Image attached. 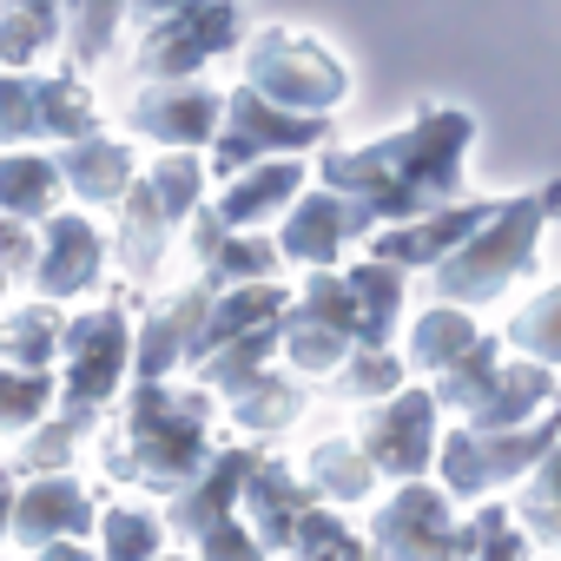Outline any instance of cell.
I'll list each match as a JSON object with an SVG mask.
<instances>
[{"label": "cell", "instance_id": "obj_1", "mask_svg": "<svg viewBox=\"0 0 561 561\" xmlns=\"http://www.w3.org/2000/svg\"><path fill=\"white\" fill-rule=\"evenodd\" d=\"M462 146H469V119L436 106L416 126L357 146V152H331L324 159V192L351 198L364 218H416L430 198L456 192L462 179Z\"/></svg>", "mask_w": 561, "mask_h": 561}, {"label": "cell", "instance_id": "obj_2", "mask_svg": "<svg viewBox=\"0 0 561 561\" xmlns=\"http://www.w3.org/2000/svg\"><path fill=\"white\" fill-rule=\"evenodd\" d=\"M205 416L211 403L205 397H179L165 383H146L133 397V416H126V443L106 456L126 482H146V489H185L205 462Z\"/></svg>", "mask_w": 561, "mask_h": 561}, {"label": "cell", "instance_id": "obj_3", "mask_svg": "<svg viewBox=\"0 0 561 561\" xmlns=\"http://www.w3.org/2000/svg\"><path fill=\"white\" fill-rule=\"evenodd\" d=\"M67 410H60V430H47L34 449H27V462H67V449H73V436L106 410V397L119 390V377H126V364H133V331H126V318L119 311H93V318H80L67 337Z\"/></svg>", "mask_w": 561, "mask_h": 561}, {"label": "cell", "instance_id": "obj_4", "mask_svg": "<svg viewBox=\"0 0 561 561\" xmlns=\"http://www.w3.org/2000/svg\"><path fill=\"white\" fill-rule=\"evenodd\" d=\"M548 205H561V185H548L535 198H515V205H495V218L462 251H449L436 264V291L456 298V305H489L508 277L528 264V251H535V238L548 225Z\"/></svg>", "mask_w": 561, "mask_h": 561}, {"label": "cell", "instance_id": "obj_5", "mask_svg": "<svg viewBox=\"0 0 561 561\" xmlns=\"http://www.w3.org/2000/svg\"><path fill=\"white\" fill-rule=\"evenodd\" d=\"M244 80H251L257 100L285 106V113H311V119L331 113V106L351 93V73L337 67V54L318 47V41H305V34H291V27H264V34L251 41Z\"/></svg>", "mask_w": 561, "mask_h": 561}, {"label": "cell", "instance_id": "obj_6", "mask_svg": "<svg viewBox=\"0 0 561 561\" xmlns=\"http://www.w3.org/2000/svg\"><path fill=\"white\" fill-rule=\"evenodd\" d=\"M198 185H205V165L198 159H159L133 192H126V218H119V257L133 277H146L159 264V251L172 244L179 218L198 205Z\"/></svg>", "mask_w": 561, "mask_h": 561}, {"label": "cell", "instance_id": "obj_7", "mask_svg": "<svg viewBox=\"0 0 561 561\" xmlns=\"http://www.w3.org/2000/svg\"><path fill=\"white\" fill-rule=\"evenodd\" d=\"M238 0H179L172 14L152 21V34L139 41V73L146 80H185L198 73L211 54L238 47Z\"/></svg>", "mask_w": 561, "mask_h": 561}, {"label": "cell", "instance_id": "obj_8", "mask_svg": "<svg viewBox=\"0 0 561 561\" xmlns=\"http://www.w3.org/2000/svg\"><path fill=\"white\" fill-rule=\"evenodd\" d=\"M548 443H561V416H541V423H522V430H456L443 443L449 495H482L508 476H528V462Z\"/></svg>", "mask_w": 561, "mask_h": 561}, {"label": "cell", "instance_id": "obj_9", "mask_svg": "<svg viewBox=\"0 0 561 561\" xmlns=\"http://www.w3.org/2000/svg\"><path fill=\"white\" fill-rule=\"evenodd\" d=\"M318 139H324V119L285 113V106H271V100H257L244 87V93L225 100V133L211 139V172H244L264 152H305Z\"/></svg>", "mask_w": 561, "mask_h": 561}, {"label": "cell", "instance_id": "obj_10", "mask_svg": "<svg viewBox=\"0 0 561 561\" xmlns=\"http://www.w3.org/2000/svg\"><path fill=\"white\" fill-rule=\"evenodd\" d=\"M436 410L443 403L423 397V390H403L383 410H370L364 430H357V449L370 456V469L397 476V482H416L423 462H430V449H436Z\"/></svg>", "mask_w": 561, "mask_h": 561}, {"label": "cell", "instance_id": "obj_11", "mask_svg": "<svg viewBox=\"0 0 561 561\" xmlns=\"http://www.w3.org/2000/svg\"><path fill=\"white\" fill-rule=\"evenodd\" d=\"M456 535L462 528H449V502L423 482H403L370 522V548L383 561H456Z\"/></svg>", "mask_w": 561, "mask_h": 561}, {"label": "cell", "instance_id": "obj_12", "mask_svg": "<svg viewBox=\"0 0 561 561\" xmlns=\"http://www.w3.org/2000/svg\"><path fill=\"white\" fill-rule=\"evenodd\" d=\"M218 119H225V100H211L205 87H192V80H159V87H146L133 106H126V126L133 133H146V139H159V146H205L211 133H218Z\"/></svg>", "mask_w": 561, "mask_h": 561}, {"label": "cell", "instance_id": "obj_13", "mask_svg": "<svg viewBox=\"0 0 561 561\" xmlns=\"http://www.w3.org/2000/svg\"><path fill=\"white\" fill-rule=\"evenodd\" d=\"M495 218V205H449V211H430V218H416V225H397V231H383V238H370V257L377 264H443L449 251H462L482 225Z\"/></svg>", "mask_w": 561, "mask_h": 561}, {"label": "cell", "instance_id": "obj_14", "mask_svg": "<svg viewBox=\"0 0 561 561\" xmlns=\"http://www.w3.org/2000/svg\"><path fill=\"white\" fill-rule=\"evenodd\" d=\"M311 482H298L291 469H277V462H251V476H244V502H251V535H257V548L264 554H277V548H291L298 541V522L311 515Z\"/></svg>", "mask_w": 561, "mask_h": 561}, {"label": "cell", "instance_id": "obj_15", "mask_svg": "<svg viewBox=\"0 0 561 561\" xmlns=\"http://www.w3.org/2000/svg\"><path fill=\"white\" fill-rule=\"evenodd\" d=\"M8 522H14V541H27V548L73 541V528L93 522V495H87L73 476H41V482L21 489V502H14Z\"/></svg>", "mask_w": 561, "mask_h": 561}, {"label": "cell", "instance_id": "obj_16", "mask_svg": "<svg viewBox=\"0 0 561 561\" xmlns=\"http://www.w3.org/2000/svg\"><path fill=\"white\" fill-rule=\"evenodd\" d=\"M357 231H370V218H364L351 198L324 192V198H305V205L285 218V238H277V251L298 257V264H337L344 238H357Z\"/></svg>", "mask_w": 561, "mask_h": 561}, {"label": "cell", "instance_id": "obj_17", "mask_svg": "<svg viewBox=\"0 0 561 561\" xmlns=\"http://www.w3.org/2000/svg\"><path fill=\"white\" fill-rule=\"evenodd\" d=\"M205 311H211V291H205V285H198V291H185L179 305L152 311V324H146V337H139V357H133V370H139L146 383H159L165 370H179V357H185V351H198Z\"/></svg>", "mask_w": 561, "mask_h": 561}, {"label": "cell", "instance_id": "obj_18", "mask_svg": "<svg viewBox=\"0 0 561 561\" xmlns=\"http://www.w3.org/2000/svg\"><path fill=\"white\" fill-rule=\"evenodd\" d=\"M93 277H100V238H93V225L87 218H54L34 285L47 298H80V291H93Z\"/></svg>", "mask_w": 561, "mask_h": 561}, {"label": "cell", "instance_id": "obj_19", "mask_svg": "<svg viewBox=\"0 0 561 561\" xmlns=\"http://www.w3.org/2000/svg\"><path fill=\"white\" fill-rule=\"evenodd\" d=\"M244 476H251V456H211V469H198V482L192 489H179L172 495V522L185 528V535H205L211 522H225V508L244 495Z\"/></svg>", "mask_w": 561, "mask_h": 561}, {"label": "cell", "instance_id": "obj_20", "mask_svg": "<svg viewBox=\"0 0 561 561\" xmlns=\"http://www.w3.org/2000/svg\"><path fill=\"white\" fill-rule=\"evenodd\" d=\"M305 192V172L298 165H264V172H251V179H238L225 198H218V211H205L218 231H244V225H257L264 211H277V205H291Z\"/></svg>", "mask_w": 561, "mask_h": 561}, {"label": "cell", "instance_id": "obj_21", "mask_svg": "<svg viewBox=\"0 0 561 561\" xmlns=\"http://www.w3.org/2000/svg\"><path fill=\"white\" fill-rule=\"evenodd\" d=\"M60 165V179L87 198V205H106V198H119V192H133V152L119 146V139H80L67 159H54Z\"/></svg>", "mask_w": 561, "mask_h": 561}, {"label": "cell", "instance_id": "obj_22", "mask_svg": "<svg viewBox=\"0 0 561 561\" xmlns=\"http://www.w3.org/2000/svg\"><path fill=\"white\" fill-rule=\"evenodd\" d=\"M351 298H357V344L364 351H377L383 337H390V324H397V305H403V271L397 264H357L351 277Z\"/></svg>", "mask_w": 561, "mask_h": 561}, {"label": "cell", "instance_id": "obj_23", "mask_svg": "<svg viewBox=\"0 0 561 561\" xmlns=\"http://www.w3.org/2000/svg\"><path fill=\"white\" fill-rule=\"evenodd\" d=\"M277 318H285V298H277V291H264V285L231 291L225 305H211V311H205V331H198V351H192V357H211V351H225V344H238V337H251V331L277 324Z\"/></svg>", "mask_w": 561, "mask_h": 561}, {"label": "cell", "instance_id": "obj_24", "mask_svg": "<svg viewBox=\"0 0 561 561\" xmlns=\"http://www.w3.org/2000/svg\"><path fill=\"white\" fill-rule=\"evenodd\" d=\"M100 113L73 80H34V139H93Z\"/></svg>", "mask_w": 561, "mask_h": 561}, {"label": "cell", "instance_id": "obj_25", "mask_svg": "<svg viewBox=\"0 0 561 561\" xmlns=\"http://www.w3.org/2000/svg\"><path fill=\"white\" fill-rule=\"evenodd\" d=\"M60 192V165L41 159V152H8L0 159V211L14 218H41Z\"/></svg>", "mask_w": 561, "mask_h": 561}, {"label": "cell", "instance_id": "obj_26", "mask_svg": "<svg viewBox=\"0 0 561 561\" xmlns=\"http://www.w3.org/2000/svg\"><path fill=\"white\" fill-rule=\"evenodd\" d=\"M541 397H548V370H502L489 397L469 410V430H522Z\"/></svg>", "mask_w": 561, "mask_h": 561}, {"label": "cell", "instance_id": "obj_27", "mask_svg": "<svg viewBox=\"0 0 561 561\" xmlns=\"http://www.w3.org/2000/svg\"><path fill=\"white\" fill-rule=\"evenodd\" d=\"M60 34V0H0V60H34Z\"/></svg>", "mask_w": 561, "mask_h": 561}, {"label": "cell", "instance_id": "obj_28", "mask_svg": "<svg viewBox=\"0 0 561 561\" xmlns=\"http://www.w3.org/2000/svg\"><path fill=\"white\" fill-rule=\"evenodd\" d=\"M198 251L211 257V277H271L277 257H285L271 238H231L211 218H198Z\"/></svg>", "mask_w": 561, "mask_h": 561}, {"label": "cell", "instance_id": "obj_29", "mask_svg": "<svg viewBox=\"0 0 561 561\" xmlns=\"http://www.w3.org/2000/svg\"><path fill=\"white\" fill-rule=\"evenodd\" d=\"M476 344H482L476 324L456 318V311H430V318H416V331H410V357H416V370H436V377H443L449 364H462Z\"/></svg>", "mask_w": 561, "mask_h": 561}, {"label": "cell", "instance_id": "obj_30", "mask_svg": "<svg viewBox=\"0 0 561 561\" xmlns=\"http://www.w3.org/2000/svg\"><path fill=\"white\" fill-rule=\"evenodd\" d=\"M298 410H305V390L285 377H251L231 390V416L244 430H285V423H298Z\"/></svg>", "mask_w": 561, "mask_h": 561}, {"label": "cell", "instance_id": "obj_31", "mask_svg": "<svg viewBox=\"0 0 561 561\" xmlns=\"http://www.w3.org/2000/svg\"><path fill=\"white\" fill-rule=\"evenodd\" d=\"M311 489H324L337 502H364L377 489V469L357 443H318L311 449Z\"/></svg>", "mask_w": 561, "mask_h": 561}, {"label": "cell", "instance_id": "obj_32", "mask_svg": "<svg viewBox=\"0 0 561 561\" xmlns=\"http://www.w3.org/2000/svg\"><path fill=\"white\" fill-rule=\"evenodd\" d=\"M285 357H291V370H305V377H318V370H337L344 357H351V337H337L331 324H318L311 311H298V318H285Z\"/></svg>", "mask_w": 561, "mask_h": 561}, {"label": "cell", "instance_id": "obj_33", "mask_svg": "<svg viewBox=\"0 0 561 561\" xmlns=\"http://www.w3.org/2000/svg\"><path fill=\"white\" fill-rule=\"evenodd\" d=\"M60 337L67 331H60L54 311H21V318L0 324V357H8L14 370H41V364H54V344Z\"/></svg>", "mask_w": 561, "mask_h": 561}, {"label": "cell", "instance_id": "obj_34", "mask_svg": "<svg viewBox=\"0 0 561 561\" xmlns=\"http://www.w3.org/2000/svg\"><path fill=\"white\" fill-rule=\"evenodd\" d=\"M159 535L165 528L146 508H106V528H100L106 561H159Z\"/></svg>", "mask_w": 561, "mask_h": 561}, {"label": "cell", "instance_id": "obj_35", "mask_svg": "<svg viewBox=\"0 0 561 561\" xmlns=\"http://www.w3.org/2000/svg\"><path fill=\"white\" fill-rule=\"evenodd\" d=\"M456 554H462V561H528V548H522V535L508 528L502 508H482V515L456 535Z\"/></svg>", "mask_w": 561, "mask_h": 561}, {"label": "cell", "instance_id": "obj_36", "mask_svg": "<svg viewBox=\"0 0 561 561\" xmlns=\"http://www.w3.org/2000/svg\"><path fill=\"white\" fill-rule=\"evenodd\" d=\"M47 397H54V377L47 370H0V430L41 423Z\"/></svg>", "mask_w": 561, "mask_h": 561}, {"label": "cell", "instance_id": "obj_37", "mask_svg": "<svg viewBox=\"0 0 561 561\" xmlns=\"http://www.w3.org/2000/svg\"><path fill=\"white\" fill-rule=\"evenodd\" d=\"M291 548H298L305 561H370V548H364L337 515H318V508L298 522V541H291Z\"/></svg>", "mask_w": 561, "mask_h": 561}, {"label": "cell", "instance_id": "obj_38", "mask_svg": "<svg viewBox=\"0 0 561 561\" xmlns=\"http://www.w3.org/2000/svg\"><path fill=\"white\" fill-rule=\"evenodd\" d=\"M508 344H522V351H535V357L561 364V285H554L548 298H535V305L508 324Z\"/></svg>", "mask_w": 561, "mask_h": 561}, {"label": "cell", "instance_id": "obj_39", "mask_svg": "<svg viewBox=\"0 0 561 561\" xmlns=\"http://www.w3.org/2000/svg\"><path fill=\"white\" fill-rule=\"evenodd\" d=\"M522 515H528V528H535L548 548H561V449H554V462H541V469L528 476Z\"/></svg>", "mask_w": 561, "mask_h": 561}, {"label": "cell", "instance_id": "obj_40", "mask_svg": "<svg viewBox=\"0 0 561 561\" xmlns=\"http://www.w3.org/2000/svg\"><path fill=\"white\" fill-rule=\"evenodd\" d=\"M119 14H126V0H73V54L100 60L113 27H119Z\"/></svg>", "mask_w": 561, "mask_h": 561}, {"label": "cell", "instance_id": "obj_41", "mask_svg": "<svg viewBox=\"0 0 561 561\" xmlns=\"http://www.w3.org/2000/svg\"><path fill=\"white\" fill-rule=\"evenodd\" d=\"M397 383H403V370L383 351H364V357H351V377H337V397H383Z\"/></svg>", "mask_w": 561, "mask_h": 561}, {"label": "cell", "instance_id": "obj_42", "mask_svg": "<svg viewBox=\"0 0 561 561\" xmlns=\"http://www.w3.org/2000/svg\"><path fill=\"white\" fill-rule=\"evenodd\" d=\"M198 548H205V561H264L257 535H244L238 522H211V528L198 535Z\"/></svg>", "mask_w": 561, "mask_h": 561}, {"label": "cell", "instance_id": "obj_43", "mask_svg": "<svg viewBox=\"0 0 561 561\" xmlns=\"http://www.w3.org/2000/svg\"><path fill=\"white\" fill-rule=\"evenodd\" d=\"M0 257H27V238L14 225H0ZM0 291H8V264H0Z\"/></svg>", "mask_w": 561, "mask_h": 561}, {"label": "cell", "instance_id": "obj_44", "mask_svg": "<svg viewBox=\"0 0 561 561\" xmlns=\"http://www.w3.org/2000/svg\"><path fill=\"white\" fill-rule=\"evenodd\" d=\"M41 561H93V554H87L80 541H47V554H41Z\"/></svg>", "mask_w": 561, "mask_h": 561}, {"label": "cell", "instance_id": "obj_45", "mask_svg": "<svg viewBox=\"0 0 561 561\" xmlns=\"http://www.w3.org/2000/svg\"><path fill=\"white\" fill-rule=\"evenodd\" d=\"M133 8H139V14H152V21H159V14H172V8H179V0H133Z\"/></svg>", "mask_w": 561, "mask_h": 561}, {"label": "cell", "instance_id": "obj_46", "mask_svg": "<svg viewBox=\"0 0 561 561\" xmlns=\"http://www.w3.org/2000/svg\"><path fill=\"white\" fill-rule=\"evenodd\" d=\"M8 508H14V482L0 476V522H8Z\"/></svg>", "mask_w": 561, "mask_h": 561}, {"label": "cell", "instance_id": "obj_47", "mask_svg": "<svg viewBox=\"0 0 561 561\" xmlns=\"http://www.w3.org/2000/svg\"><path fill=\"white\" fill-rule=\"evenodd\" d=\"M67 8H73V0H67Z\"/></svg>", "mask_w": 561, "mask_h": 561}]
</instances>
